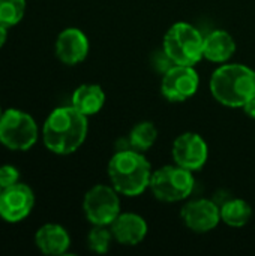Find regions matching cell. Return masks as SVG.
Instances as JSON below:
<instances>
[{"instance_id":"1","label":"cell","mask_w":255,"mask_h":256,"mask_svg":"<svg viewBox=\"0 0 255 256\" xmlns=\"http://www.w3.org/2000/svg\"><path fill=\"white\" fill-rule=\"evenodd\" d=\"M87 132V117L69 105L59 106L50 112L42 128V138L51 153L66 156L83 146Z\"/></svg>"},{"instance_id":"2","label":"cell","mask_w":255,"mask_h":256,"mask_svg":"<svg viewBox=\"0 0 255 256\" xmlns=\"http://www.w3.org/2000/svg\"><path fill=\"white\" fill-rule=\"evenodd\" d=\"M111 186L123 196H138L149 189L152 165L146 156L134 148H119L108 162Z\"/></svg>"},{"instance_id":"3","label":"cell","mask_w":255,"mask_h":256,"mask_svg":"<svg viewBox=\"0 0 255 256\" xmlns=\"http://www.w3.org/2000/svg\"><path fill=\"white\" fill-rule=\"evenodd\" d=\"M209 88L218 104L242 108L255 98V70L240 63H224L213 70Z\"/></svg>"},{"instance_id":"4","label":"cell","mask_w":255,"mask_h":256,"mask_svg":"<svg viewBox=\"0 0 255 256\" xmlns=\"http://www.w3.org/2000/svg\"><path fill=\"white\" fill-rule=\"evenodd\" d=\"M204 36L189 22H174L164 34L162 50L174 64L195 66L204 58Z\"/></svg>"},{"instance_id":"5","label":"cell","mask_w":255,"mask_h":256,"mask_svg":"<svg viewBox=\"0 0 255 256\" xmlns=\"http://www.w3.org/2000/svg\"><path fill=\"white\" fill-rule=\"evenodd\" d=\"M195 186L192 171L174 165H165L152 172L149 189L162 202H179L186 200Z\"/></svg>"},{"instance_id":"6","label":"cell","mask_w":255,"mask_h":256,"mask_svg":"<svg viewBox=\"0 0 255 256\" xmlns=\"http://www.w3.org/2000/svg\"><path fill=\"white\" fill-rule=\"evenodd\" d=\"M35 118L17 108L3 111L0 117V142L12 152H27L38 141Z\"/></svg>"},{"instance_id":"7","label":"cell","mask_w":255,"mask_h":256,"mask_svg":"<svg viewBox=\"0 0 255 256\" xmlns=\"http://www.w3.org/2000/svg\"><path fill=\"white\" fill-rule=\"evenodd\" d=\"M119 192L113 186L96 184L90 188L83 200V210L86 219L92 225L110 226L111 222L120 214Z\"/></svg>"},{"instance_id":"8","label":"cell","mask_w":255,"mask_h":256,"mask_svg":"<svg viewBox=\"0 0 255 256\" xmlns=\"http://www.w3.org/2000/svg\"><path fill=\"white\" fill-rule=\"evenodd\" d=\"M200 87V76L194 66L173 64L161 80V93L168 102H185Z\"/></svg>"},{"instance_id":"9","label":"cell","mask_w":255,"mask_h":256,"mask_svg":"<svg viewBox=\"0 0 255 256\" xmlns=\"http://www.w3.org/2000/svg\"><path fill=\"white\" fill-rule=\"evenodd\" d=\"M171 154L174 164L194 172L206 165L209 159V146L200 134L185 132L174 140Z\"/></svg>"},{"instance_id":"10","label":"cell","mask_w":255,"mask_h":256,"mask_svg":"<svg viewBox=\"0 0 255 256\" xmlns=\"http://www.w3.org/2000/svg\"><path fill=\"white\" fill-rule=\"evenodd\" d=\"M33 206L35 194L24 183L18 182L0 192V218L5 222L17 224L24 220L32 213Z\"/></svg>"},{"instance_id":"11","label":"cell","mask_w":255,"mask_h":256,"mask_svg":"<svg viewBox=\"0 0 255 256\" xmlns=\"http://www.w3.org/2000/svg\"><path fill=\"white\" fill-rule=\"evenodd\" d=\"M180 218L188 230L197 234H204L219 225L221 207L206 198L192 200L183 206Z\"/></svg>"},{"instance_id":"12","label":"cell","mask_w":255,"mask_h":256,"mask_svg":"<svg viewBox=\"0 0 255 256\" xmlns=\"http://www.w3.org/2000/svg\"><path fill=\"white\" fill-rule=\"evenodd\" d=\"M89 50V38L83 30L77 27H68L62 30L56 39V56L62 63L68 66H75L84 62Z\"/></svg>"},{"instance_id":"13","label":"cell","mask_w":255,"mask_h":256,"mask_svg":"<svg viewBox=\"0 0 255 256\" xmlns=\"http://www.w3.org/2000/svg\"><path fill=\"white\" fill-rule=\"evenodd\" d=\"M110 230L117 243L125 246L140 244L149 231L147 222L137 213H122L111 222Z\"/></svg>"},{"instance_id":"14","label":"cell","mask_w":255,"mask_h":256,"mask_svg":"<svg viewBox=\"0 0 255 256\" xmlns=\"http://www.w3.org/2000/svg\"><path fill=\"white\" fill-rule=\"evenodd\" d=\"M35 244L44 255L59 256L68 252L71 246V237L62 225L45 224L36 231Z\"/></svg>"},{"instance_id":"15","label":"cell","mask_w":255,"mask_h":256,"mask_svg":"<svg viewBox=\"0 0 255 256\" xmlns=\"http://www.w3.org/2000/svg\"><path fill=\"white\" fill-rule=\"evenodd\" d=\"M236 52V40L234 38L221 28L212 30L204 36L203 56L206 60L218 64L227 63Z\"/></svg>"},{"instance_id":"16","label":"cell","mask_w":255,"mask_h":256,"mask_svg":"<svg viewBox=\"0 0 255 256\" xmlns=\"http://www.w3.org/2000/svg\"><path fill=\"white\" fill-rule=\"evenodd\" d=\"M105 104V93L98 84H81L72 93L71 105L86 117L98 114Z\"/></svg>"},{"instance_id":"17","label":"cell","mask_w":255,"mask_h":256,"mask_svg":"<svg viewBox=\"0 0 255 256\" xmlns=\"http://www.w3.org/2000/svg\"><path fill=\"white\" fill-rule=\"evenodd\" d=\"M252 218L251 206L242 198L228 200L221 207V222L231 228H242L245 226Z\"/></svg>"},{"instance_id":"18","label":"cell","mask_w":255,"mask_h":256,"mask_svg":"<svg viewBox=\"0 0 255 256\" xmlns=\"http://www.w3.org/2000/svg\"><path fill=\"white\" fill-rule=\"evenodd\" d=\"M158 140V129L152 122H140L137 123L129 135H128V146L134 150L141 153L150 150Z\"/></svg>"},{"instance_id":"19","label":"cell","mask_w":255,"mask_h":256,"mask_svg":"<svg viewBox=\"0 0 255 256\" xmlns=\"http://www.w3.org/2000/svg\"><path fill=\"white\" fill-rule=\"evenodd\" d=\"M26 14V0H0V24L5 27L17 26Z\"/></svg>"},{"instance_id":"20","label":"cell","mask_w":255,"mask_h":256,"mask_svg":"<svg viewBox=\"0 0 255 256\" xmlns=\"http://www.w3.org/2000/svg\"><path fill=\"white\" fill-rule=\"evenodd\" d=\"M113 240L114 237H113L110 226H104V225H93V228L90 230L87 236L89 249L99 255H104L110 250Z\"/></svg>"},{"instance_id":"21","label":"cell","mask_w":255,"mask_h":256,"mask_svg":"<svg viewBox=\"0 0 255 256\" xmlns=\"http://www.w3.org/2000/svg\"><path fill=\"white\" fill-rule=\"evenodd\" d=\"M20 182V171L14 165L0 166V189L11 188Z\"/></svg>"},{"instance_id":"22","label":"cell","mask_w":255,"mask_h":256,"mask_svg":"<svg viewBox=\"0 0 255 256\" xmlns=\"http://www.w3.org/2000/svg\"><path fill=\"white\" fill-rule=\"evenodd\" d=\"M152 64L155 66V69H156L158 72H161V74L164 75L174 63H173L171 58L167 56V52L161 48L159 51H155V52H153V56H152Z\"/></svg>"},{"instance_id":"23","label":"cell","mask_w":255,"mask_h":256,"mask_svg":"<svg viewBox=\"0 0 255 256\" xmlns=\"http://www.w3.org/2000/svg\"><path fill=\"white\" fill-rule=\"evenodd\" d=\"M242 108H243V111H245V114H246L248 117L255 118V98H252L251 100H248Z\"/></svg>"},{"instance_id":"24","label":"cell","mask_w":255,"mask_h":256,"mask_svg":"<svg viewBox=\"0 0 255 256\" xmlns=\"http://www.w3.org/2000/svg\"><path fill=\"white\" fill-rule=\"evenodd\" d=\"M6 39H8V27H5V26L0 24V48L5 45Z\"/></svg>"},{"instance_id":"25","label":"cell","mask_w":255,"mask_h":256,"mask_svg":"<svg viewBox=\"0 0 255 256\" xmlns=\"http://www.w3.org/2000/svg\"><path fill=\"white\" fill-rule=\"evenodd\" d=\"M2 114H3V110H2V106H0V117H2Z\"/></svg>"},{"instance_id":"26","label":"cell","mask_w":255,"mask_h":256,"mask_svg":"<svg viewBox=\"0 0 255 256\" xmlns=\"http://www.w3.org/2000/svg\"><path fill=\"white\" fill-rule=\"evenodd\" d=\"M0 192H2V189H0Z\"/></svg>"}]
</instances>
